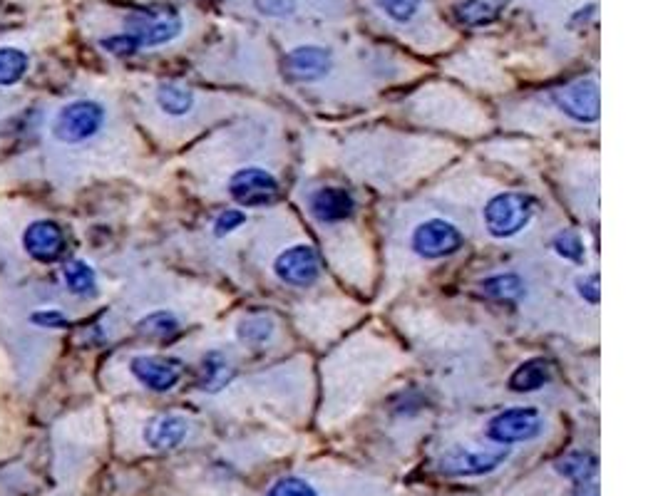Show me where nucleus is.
<instances>
[{"instance_id": "f257e3e1", "label": "nucleus", "mask_w": 663, "mask_h": 496, "mask_svg": "<svg viewBox=\"0 0 663 496\" xmlns=\"http://www.w3.org/2000/svg\"><path fill=\"white\" fill-rule=\"evenodd\" d=\"M537 201L522 191H502L495 194L482 209V221L492 239H515L534 219Z\"/></svg>"}, {"instance_id": "f03ea898", "label": "nucleus", "mask_w": 663, "mask_h": 496, "mask_svg": "<svg viewBox=\"0 0 663 496\" xmlns=\"http://www.w3.org/2000/svg\"><path fill=\"white\" fill-rule=\"evenodd\" d=\"M184 30L182 13L174 8L132 10L125 18V33L137 40L140 48H159L177 40Z\"/></svg>"}, {"instance_id": "7ed1b4c3", "label": "nucleus", "mask_w": 663, "mask_h": 496, "mask_svg": "<svg viewBox=\"0 0 663 496\" xmlns=\"http://www.w3.org/2000/svg\"><path fill=\"white\" fill-rule=\"evenodd\" d=\"M107 112L95 100H75L65 105L53 120V137L60 144H82L97 137L105 127Z\"/></svg>"}, {"instance_id": "20e7f679", "label": "nucleus", "mask_w": 663, "mask_h": 496, "mask_svg": "<svg viewBox=\"0 0 663 496\" xmlns=\"http://www.w3.org/2000/svg\"><path fill=\"white\" fill-rule=\"evenodd\" d=\"M507 459H510V447H502V444L492 449L452 447L440 457V472L447 477H482L502 467Z\"/></svg>"}, {"instance_id": "39448f33", "label": "nucleus", "mask_w": 663, "mask_h": 496, "mask_svg": "<svg viewBox=\"0 0 663 496\" xmlns=\"http://www.w3.org/2000/svg\"><path fill=\"white\" fill-rule=\"evenodd\" d=\"M465 244L462 231L452 221L428 219L418 224L410 236V248L425 261H440V258L452 256Z\"/></svg>"}, {"instance_id": "423d86ee", "label": "nucleus", "mask_w": 663, "mask_h": 496, "mask_svg": "<svg viewBox=\"0 0 663 496\" xmlns=\"http://www.w3.org/2000/svg\"><path fill=\"white\" fill-rule=\"evenodd\" d=\"M544 430L539 410L534 407H510L487 422V437L495 444L510 447L517 442H532Z\"/></svg>"}, {"instance_id": "0eeeda50", "label": "nucleus", "mask_w": 663, "mask_h": 496, "mask_svg": "<svg viewBox=\"0 0 663 496\" xmlns=\"http://www.w3.org/2000/svg\"><path fill=\"white\" fill-rule=\"evenodd\" d=\"M229 196L244 209H259L279 199V182L264 167H244L231 174Z\"/></svg>"}, {"instance_id": "6e6552de", "label": "nucleus", "mask_w": 663, "mask_h": 496, "mask_svg": "<svg viewBox=\"0 0 663 496\" xmlns=\"http://www.w3.org/2000/svg\"><path fill=\"white\" fill-rule=\"evenodd\" d=\"M552 102L562 115L579 124H594L599 120V85L594 77L574 80L569 85L552 90Z\"/></svg>"}, {"instance_id": "1a4fd4ad", "label": "nucleus", "mask_w": 663, "mask_h": 496, "mask_svg": "<svg viewBox=\"0 0 663 496\" xmlns=\"http://www.w3.org/2000/svg\"><path fill=\"white\" fill-rule=\"evenodd\" d=\"M274 273L281 283L294 288L313 286L321 273V261H318L316 248L308 244H296L286 251H281L274 261Z\"/></svg>"}, {"instance_id": "9d476101", "label": "nucleus", "mask_w": 663, "mask_h": 496, "mask_svg": "<svg viewBox=\"0 0 663 496\" xmlns=\"http://www.w3.org/2000/svg\"><path fill=\"white\" fill-rule=\"evenodd\" d=\"M132 375L152 392H169L182 380V363L167 355H137L130 363Z\"/></svg>"}, {"instance_id": "9b49d317", "label": "nucleus", "mask_w": 663, "mask_h": 496, "mask_svg": "<svg viewBox=\"0 0 663 496\" xmlns=\"http://www.w3.org/2000/svg\"><path fill=\"white\" fill-rule=\"evenodd\" d=\"M284 65L289 77H294L296 82H318L331 70L333 53L323 45H298L289 50Z\"/></svg>"}, {"instance_id": "f8f14e48", "label": "nucleus", "mask_w": 663, "mask_h": 496, "mask_svg": "<svg viewBox=\"0 0 663 496\" xmlns=\"http://www.w3.org/2000/svg\"><path fill=\"white\" fill-rule=\"evenodd\" d=\"M23 248L40 263H53L63 256L65 236L55 221H33L23 234Z\"/></svg>"}, {"instance_id": "ddd939ff", "label": "nucleus", "mask_w": 663, "mask_h": 496, "mask_svg": "<svg viewBox=\"0 0 663 496\" xmlns=\"http://www.w3.org/2000/svg\"><path fill=\"white\" fill-rule=\"evenodd\" d=\"M308 211L313 219L321 224H338L353 216L356 211V201H353L351 191L338 189V186H323L308 196Z\"/></svg>"}, {"instance_id": "4468645a", "label": "nucleus", "mask_w": 663, "mask_h": 496, "mask_svg": "<svg viewBox=\"0 0 663 496\" xmlns=\"http://www.w3.org/2000/svg\"><path fill=\"white\" fill-rule=\"evenodd\" d=\"M189 422L179 415H159L145 427V442L152 449H174L187 439Z\"/></svg>"}, {"instance_id": "2eb2a0df", "label": "nucleus", "mask_w": 663, "mask_h": 496, "mask_svg": "<svg viewBox=\"0 0 663 496\" xmlns=\"http://www.w3.org/2000/svg\"><path fill=\"white\" fill-rule=\"evenodd\" d=\"M231 377H234V368L226 360V355L219 350H209L202 358V368H199V390L217 395L229 385Z\"/></svg>"}, {"instance_id": "dca6fc26", "label": "nucleus", "mask_w": 663, "mask_h": 496, "mask_svg": "<svg viewBox=\"0 0 663 496\" xmlns=\"http://www.w3.org/2000/svg\"><path fill=\"white\" fill-rule=\"evenodd\" d=\"M502 13L500 0H462L455 5V15L467 28H485L492 25Z\"/></svg>"}, {"instance_id": "f3484780", "label": "nucleus", "mask_w": 663, "mask_h": 496, "mask_svg": "<svg viewBox=\"0 0 663 496\" xmlns=\"http://www.w3.org/2000/svg\"><path fill=\"white\" fill-rule=\"evenodd\" d=\"M549 382V363L544 358L524 360L519 368L512 372L510 390L512 392H537Z\"/></svg>"}, {"instance_id": "a211bd4d", "label": "nucleus", "mask_w": 663, "mask_h": 496, "mask_svg": "<svg viewBox=\"0 0 663 496\" xmlns=\"http://www.w3.org/2000/svg\"><path fill=\"white\" fill-rule=\"evenodd\" d=\"M157 105L164 115L169 117H184L187 112H192L194 107V92L189 87L174 85V82H167V85H159L157 90Z\"/></svg>"}, {"instance_id": "6ab92c4d", "label": "nucleus", "mask_w": 663, "mask_h": 496, "mask_svg": "<svg viewBox=\"0 0 663 496\" xmlns=\"http://www.w3.org/2000/svg\"><path fill=\"white\" fill-rule=\"evenodd\" d=\"M63 278H65V286H68V291L73 293V296L90 298L97 293V276H95V271H92L90 263H85V261L65 263Z\"/></svg>"}, {"instance_id": "aec40b11", "label": "nucleus", "mask_w": 663, "mask_h": 496, "mask_svg": "<svg viewBox=\"0 0 663 496\" xmlns=\"http://www.w3.org/2000/svg\"><path fill=\"white\" fill-rule=\"evenodd\" d=\"M482 293L497 301H517L519 296H524V281L517 273H497L482 281Z\"/></svg>"}, {"instance_id": "412c9836", "label": "nucleus", "mask_w": 663, "mask_h": 496, "mask_svg": "<svg viewBox=\"0 0 663 496\" xmlns=\"http://www.w3.org/2000/svg\"><path fill=\"white\" fill-rule=\"evenodd\" d=\"M554 467L562 477L572 479V482H587L596 474V457L589 452H572L559 459Z\"/></svg>"}, {"instance_id": "4be33fe9", "label": "nucleus", "mask_w": 663, "mask_h": 496, "mask_svg": "<svg viewBox=\"0 0 663 496\" xmlns=\"http://www.w3.org/2000/svg\"><path fill=\"white\" fill-rule=\"evenodd\" d=\"M28 55L20 48H0V87H10L20 82L28 72Z\"/></svg>"}, {"instance_id": "5701e85b", "label": "nucleus", "mask_w": 663, "mask_h": 496, "mask_svg": "<svg viewBox=\"0 0 663 496\" xmlns=\"http://www.w3.org/2000/svg\"><path fill=\"white\" fill-rule=\"evenodd\" d=\"M137 330H140L142 335H147V338L167 340L179 330V320L177 315L169 313V310H154V313L145 315V318L137 323Z\"/></svg>"}, {"instance_id": "b1692460", "label": "nucleus", "mask_w": 663, "mask_h": 496, "mask_svg": "<svg viewBox=\"0 0 663 496\" xmlns=\"http://www.w3.org/2000/svg\"><path fill=\"white\" fill-rule=\"evenodd\" d=\"M274 320L266 318V315H251L246 318L244 323L239 325V340L246 345H266L271 338H274Z\"/></svg>"}, {"instance_id": "393cba45", "label": "nucleus", "mask_w": 663, "mask_h": 496, "mask_svg": "<svg viewBox=\"0 0 663 496\" xmlns=\"http://www.w3.org/2000/svg\"><path fill=\"white\" fill-rule=\"evenodd\" d=\"M375 3H378L380 13L385 18L398 25L410 23L420 13V8H423V0H375Z\"/></svg>"}, {"instance_id": "a878e982", "label": "nucleus", "mask_w": 663, "mask_h": 496, "mask_svg": "<svg viewBox=\"0 0 663 496\" xmlns=\"http://www.w3.org/2000/svg\"><path fill=\"white\" fill-rule=\"evenodd\" d=\"M552 248L559 253L562 258H567V261H584V256H587V246H584V239L577 234V231H559L557 236H554L552 241Z\"/></svg>"}, {"instance_id": "bb28decb", "label": "nucleus", "mask_w": 663, "mask_h": 496, "mask_svg": "<svg viewBox=\"0 0 663 496\" xmlns=\"http://www.w3.org/2000/svg\"><path fill=\"white\" fill-rule=\"evenodd\" d=\"M251 3H254V8L259 10L261 15L274 20L291 18L298 10V0H251Z\"/></svg>"}, {"instance_id": "cd10ccee", "label": "nucleus", "mask_w": 663, "mask_h": 496, "mask_svg": "<svg viewBox=\"0 0 663 496\" xmlns=\"http://www.w3.org/2000/svg\"><path fill=\"white\" fill-rule=\"evenodd\" d=\"M269 496H318L316 487L306 482L301 477H284L271 487Z\"/></svg>"}, {"instance_id": "c85d7f7f", "label": "nucleus", "mask_w": 663, "mask_h": 496, "mask_svg": "<svg viewBox=\"0 0 663 496\" xmlns=\"http://www.w3.org/2000/svg\"><path fill=\"white\" fill-rule=\"evenodd\" d=\"M246 221V214L239 209H226L221 211L217 216V221H214V236H219V239H224V236L234 234L236 229H241Z\"/></svg>"}, {"instance_id": "c756f323", "label": "nucleus", "mask_w": 663, "mask_h": 496, "mask_svg": "<svg viewBox=\"0 0 663 496\" xmlns=\"http://www.w3.org/2000/svg\"><path fill=\"white\" fill-rule=\"evenodd\" d=\"M102 48L112 55H132L140 50V45H137V40L132 38V35L120 33V35H112V38L102 40Z\"/></svg>"}, {"instance_id": "7c9ffc66", "label": "nucleus", "mask_w": 663, "mask_h": 496, "mask_svg": "<svg viewBox=\"0 0 663 496\" xmlns=\"http://www.w3.org/2000/svg\"><path fill=\"white\" fill-rule=\"evenodd\" d=\"M33 323L40 325V328H50V330H58V328H68V315L63 313V310L58 308H45V310H38V313H33Z\"/></svg>"}, {"instance_id": "2f4dec72", "label": "nucleus", "mask_w": 663, "mask_h": 496, "mask_svg": "<svg viewBox=\"0 0 663 496\" xmlns=\"http://www.w3.org/2000/svg\"><path fill=\"white\" fill-rule=\"evenodd\" d=\"M577 293L584 298V301L591 303V306H596L601 298L599 273H584V276L577 281Z\"/></svg>"}]
</instances>
